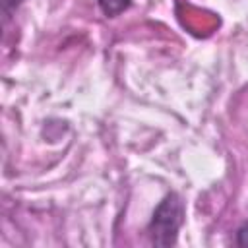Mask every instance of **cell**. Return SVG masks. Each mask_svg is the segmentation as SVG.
<instances>
[{
	"label": "cell",
	"instance_id": "6da1fadb",
	"mask_svg": "<svg viewBox=\"0 0 248 248\" xmlns=\"http://www.w3.org/2000/svg\"><path fill=\"white\" fill-rule=\"evenodd\" d=\"M182 215H184V205L176 194H169L159 207L153 213L149 232L155 244L159 246H170L176 242V232L182 225Z\"/></svg>",
	"mask_w": 248,
	"mask_h": 248
},
{
	"label": "cell",
	"instance_id": "7a4b0ae2",
	"mask_svg": "<svg viewBox=\"0 0 248 248\" xmlns=\"http://www.w3.org/2000/svg\"><path fill=\"white\" fill-rule=\"evenodd\" d=\"M97 2H99V6H101V10H103L105 16L114 17V16L122 14L124 10H128V6H130L132 0H97Z\"/></svg>",
	"mask_w": 248,
	"mask_h": 248
},
{
	"label": "cell",
	"instance_id": "3957f363",
	"mask_svg": "<svg viewBox=\"0 0 248 248\" xmlns=\"http://www.w3.org/2000/svg\"><path fill=\"white\" fill-rule=\"evenodd\" d=\"M238 244L248 246V225H244V227L238 231Z\"/></svg>",
	"mask_w": 248,
	"mask_h": 248
},
{
	"label": "cell",
	"instance_id": "277c9868",
	"mask_svg": "<svg viewBox=\"0 0 248 248\" xmlns=\"http://www.w3.org/2000/svg\"><path fill=\"white\" fill-rule=\"evenodd\" d=\"M21 0H4V10H10L12 6H19Z\"/></svg>",
	"mask_w": 248,
	"mask_h": 248
}]
</instances>
